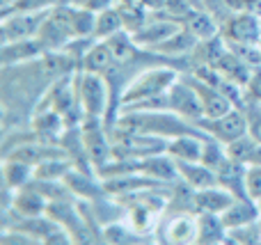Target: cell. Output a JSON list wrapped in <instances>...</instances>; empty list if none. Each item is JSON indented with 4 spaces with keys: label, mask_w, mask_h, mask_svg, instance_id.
Returning <instances> with one entry per match:
<instances>
[{
    "label": "cell",
    "mask_w": 261,
    "mask_h": 245,
    "mask_svg": "<svg viewBox=\"0 0 261 245\" xmlns=\"http://www.w3.org/2000/svg\"><path fill=\"white\" fill-rule=\"evenodd\" d=\"M167 110H172L174 115H179L181 119L195 124L197 126L199 119H204V108H202V99H199L195 85L188 78L181 73L179 80L167 90Z\"/></svg>",
    "instance_id": "cell-4"
},
{
    "label": "cell",
    "mask_w": 261,
    "mask_h": 245,
    "mask_svg": "<svg viewBox=\"0 0 261 245\" xmlns=\"http://www.w3.org/2000/svg\"><path fill=\"white\" fill-rule=\"evenodd\" d=\"M259 50H261V41H259Z\"/></svg>",
    "instance_id": "cell-29"
},
{
    "label": "cell",
    "mask_w": 261,
    "mask_h": 245,
    "mask_svg": "<svg viewBox=\"0 0 261 245\" xmlns=\"http://www.w3.org/2000/svg\"><path fill=\"white\" fill-rule=\"evenodd\" d=\"M48 50L39 41V37L16 41H3V67H18V64H32L41 60Z\"/></svg>",
    "instance_id": "cell-10"
},
{
    "label": "cell",
    "mask_w": 261,
    "mask_h": 245,
    "mask_svg": "<svg viewBox=\"0 0 261 245\" xmlns=\"http://www.w3.org/2000/svg\"><path fill=\"white\" fill-rule=\"evenodd\" d=\"M259 215H261V204H257L250 197H236L220 218L227 225V229H239L245 227V225L257 223Z\"/></svg>",
    "instance_id": "cell-16"
},
{
    "label": "cell",
    "mask_w": 261,
    "mask_h": 245,
    "mask_svg": "<svg viewBox=\"0 0 261 245\" xmlns=\"http://www.w3.org/2000/svg\"><path fill=\"white\" fill-rule=\"evenodd\" d=\"M50 9L44 12H9L3 14V41H16V39H30L37 37L44 25Z\"/></svg>",
    "instance_id": "cell-8"
},
{
    "label": "cell",
    "mask_w": 261,
    "mask_h": 245,
    "mask_svg": "<svg viewBox=\"0 0 261 245\" xmlns=\"http://www.w3.org/2000/svg\"><path fill=\"white\" fill-rule=\"evenodd\" d=\"M225 149H227V156H229L231 160H236V163H243V165H252L254 158H257L259 142L254 140L250 133H245V135H241L239 140L225 145Z\"/></svg>",
    "instance_id": "cell-23"
},
{
    "label": "cell",
    "mask_w": 261,
    "mask_h": 245,
    "mask_svg": "<svg viewBox=\"0 0 261 245\" xmlns=\"http://www.w3.org/2000/svg\"><path fill=\"white\" fill-rule=\"evenodd\" d=\"M199 44V39L193 35V32H188L186 28H179V30L174 32L172 37H167L163 44H158L153 50H149V53L153 55H165V58H172V60H179V58H190L195 50V46Z\"/></svg>",
    "instance_id": "cell-17"
},
{
    "label": "cell",
    "mask_w": 261,
    "mask_h": 245,
    "mask_svg": "<svg viewBox=\"0 0 261 245\" xmlns=\"http://www.w3.org/2000/svg\"><path fill=\"white\" fill-rule=\"evenodd\" d=\"M236 200V195L229 190V188L220 186H208L202 188V190H193V209L195 213H218L222 215L227 211V206Z\"/></svg>",
    "instance_id": "cell-12"
},
{
    "label": "cell",
    "mask_w": 261,
    "mask_h": 245,
    "mask_svg": "<svg viewBox=\"0 0 261 245\" xmlns=\"http://www.w3.org/2000/svg\"><path fill=\"white\" fill-rule=\"evenodd\" d=\"M229 229L218 213H197V243H227Z\"/></svg>",
    "instance_id": "cell-21"
},
{
    "label": "cell",
    "mask_w": 261,
    "mask_h": 245,
    "mask_svg": "<svg viewBox=\"0 0 261 245\" xmlns=\"http://www.w3.org/2000/svg\"><path fill=\"white\" fill-rule=\"evenodd\" d=\"M39 41L48 53L53 50H64L76 37V28H73V14H71V3H60L48 12L44 25L39 30Z\"/></svg>",
    "instance_id": "cell-3"
},
{
    "label": "cell",
    "mask_w": 261,
    "mask_h": 245,
    "mask_svg": "<svg viewBox=\"0 0 261 245\" xmlns=\"http://www.w3.org/2000/svg\"><path fill=\"white\" fill-rule=\"evenodd\" d=\"M163 238L165 243L174 245H188L197 243V215L179 211L167 223H163Z\"/></svg>",
    "instance_id": "cell-13"
},
{
    "label": "cell",
    "mask_w": 261,
    "mask_h": 245,
    "mask_svg": "<svg viewBox=\"0 0 261 245\" xmlns=\"http://www.w3.org/2000/svg\"><path fill=\"white\" fill-rule=\"evenodd\" d=\"M245 94H248V101L261 103V67L252 69V76H250L248 85H245Z\"/></svg>",
    "instance_id": "cell-27"
},
{
    "label": "cell",
    "mask_w": 261,
    "mask_h": 245,
    "mask_svg": "<svg viewBox=\"0 0 261 245\" xmlns=\"http://www.w3.org/2000/svg\"><path fill=\"white\" fill-rule=\"evenodd\" d=\"M184 28L188 32H193L199 41L213 39V37L220 35V21H218V16L202 7L190 9V14L184 18Z\"/></svg>",
    "instance_id": "cell-19"
},
{
    "label": "cell",
    "mask_w": 261,
    "mask_h": 245,
    "mask_svg": "<svg viewBox=\"0 0 261 245\" xmlns=\"http://www.w3.org/2000/svg\"><path fill=\"white\" fill-rule=\"evenodd\" d=\"M179 28H184L179 21L170 18L167 14H163V12H153L151 16H149V21L144 23V25L140 28L138 32H133L130 37L135 39V44H138L140 48L153 50L158 44H163L167 37L174 35Z\"/></svg>",
    "instance_id": "cell-9"
},
{
    "label": "cell",
    "mask_w": 261,
    "mask_h": 245,
    "mask_svg": "<svg viewBox=\"0 0 261 245\" xmlns=\"http://www.w3.org/2000/svg\"><path fill=\"white\" fill-rule=\"evenodd\" d=\"M174 163L179 179L186 183L188 190H202L218 183V172L202 160H174Z\"/></svg>",
    "instance_id": "cell-14"
},
{
    "label": "cell",
    "mask_w": 261,
    "mask_h": 245,
    "mask_svg": "<svg viewBox=\"0 0 261 245\" xmlns=\"http://www.w3.org/2000/svg\"><path fill=\"white\" fill-rule=\"evenodd\" d=\"M117 62L115 58V50L110 46L108 39H94L92 46L85 50L81 60V69L83 71H94V73H106L113 64Z\"/></svg>",
    "instance_id": "cell-18"
},
{
    "label": "cell",
    "mask_w": 261,
    "mask_h": 245,
    "mask_svg": "<svg viewBox=\"0 0 261 245\" xmlns=\"http://www.w3.org/2000/svg\"><path fill=\"white\" fill-rule=\"evenodd\" d=\"M81 142H83V151L90 156V163H94L96 170H101L106 163L113 160L115 142L108 138L103 119H83Z\"/></svg>",
    "instance_id": "cell-5"
},
{
    "label": "cell",
    "mask_w": 261,
    "mask_h": 245,
    "mask_svg": "<svg viewBox=\"0 0 261 245\" xmlns=\"http://www.w3.org/2000/svg\"><path fill=\"white\" fill-rule=\"evenodd\" d=\"M220 35L227 44H259L261 41V14L229 12L220 21Z\"/></svg>",
    "instance_id": "cell-6"
},
{
    "label": "cell",
    "mask_w": 261,
    "mask_h": 245,
    "mask_svg": "<svg viewBox=\"0 0 261 245\" xmlns=\"http://www.w3.org/2000/svg\"><path fill=\"white\" fill-rule=\"evenodd\" d=\"M197 128H202L208 138L213 140L222 142V145H229V142L239 140L241 135H245L248 131V115L241 105L231 108L229 113H225L222 117H216V119H202L197 122Z\"/></svg>",
    "instance_id": "cell-7"
},
{
    "label": "cell",
    "mask_w": 261,
    "mask_h": 245,
    "mask_svg": "<svg viewBox=\"0 0 261 245\" xmlns=\"http://www.w3.org/2000/svg\"><path fill=\"white\" fill-rule=\"evenodd\" d=\"M243 110H245V115H248L250 135L261 145V103H257V101H245Z\"/></svg>",
    "instance_id": "cell-26"
},
{
    "label": "cell",
    "mask_w": 261,
    "mask_h": 245,
    "mask_svg": "<svg viewBox=\"0 0 261 245\" xmlns=\"http://www.w3.org/2000/svg\"><path fill=\"white\" fill-rule=\"evenodd\" d=\"M76 92L83 119H106V113L115 110L110 83L103 73L81 69L76 73Z\"/></svg>",
    "instance_id": "cell-2"
},
{
    "label": "cell",
    "mask_w": 261,
    "mask_h": 245,
    "mask_svg": "<svg viewBox=\"0 0 261 245\" xmlns=\"http://www.w3.org/2000/svg\"><path fill=\"white\" fill-rule=\"evenodd\" d=\"M35 165L25 163V160L18 158H5L3 163V179H5V188L7 190H18V188H25L35 181Z\"/></svg>",
    "instance_id": "cell-20"
},
{
    "label": "cell",
    "mask_w": 261,
    "mask_h": 245,
    "mask_svg": "<svg viewBox=\"0 0 261 245\" xmlns=\"http://www.w3.org/2000/svg\"><path fill=\"white\" fill-rule=\"evenodd\" d=\"M48 204L50 200L35 186L25 188H18L14 190V197H12V204H7V209H12L18 218H37V215H46L48 213Z\"/></svg>",
    "instance_id": "cell-11"
},
{
    "label": "cell",
    "mask_w": 261,
    "mask_h": 245,
    "mask_svg": "<svg viewBox=\"0 0 261 245\" xmlns=\"http://www.w3.org/2000/svg\"><path fill=\"white\" fill-rule=\"evenodd\" d=\"M60 5V0H3V14L9 12H44Z\"/></svg>",
    "instance_id": "cell-24"
},
{
    "label": "cell",
    "mask_w": 261,
    "mask_h": 245,
    "mask_svg": "<svg viewBox=\"0 0 261 245\" xmlns=\"http://www.w3.org/2000/svg\"><path fill=\"white\" fill-rule=\"evenodd\" d=\"M124 30H126V23H124L119 3L96 14V32H94L96 39H108V37H115Z\"/></svg>",
    "instance_id": "cell-22"
},
{
    "label": "cell",
    "mask_w": 261,
    "mask_h": 245,
    "mask_svg": "<svg viewBox=\"0 0 261 245\" xmlns=\"http://www.w3.org/2000/svg\"><path fill=\"white\" fill-rule=\"evenodd\" d=\"M179 76L181 73L176 69L165 67V64H153V67L142 69L126 85V90L122 92L119 108H130V105H138L142 101L158 99V96L167 94V90L179 80Z\"/></svg>",
    "instance_id": "cell-1"
},
{
    "label": "cell",
    "mask_w": 261,
    "mask_h": 245,
    "mask_svg": "<svg viewBox=\"0 0 261 245\" xmlns=\"http://www.w3.org/2000/svg\"><path fill=\"white\" fill-rule=\"evenodd\" d=\"M245 193L250 200L261 204V163H252L245 168Z\"/></svg>",
    "instance_id": "cell-25"
},
{
    "label": "cell",
    "mask_w": 261,
    "mask_h": 245,
    "mask_svg": "<svg viewBox=\"0 0 261 245\" xmlns=\"http://www.w3.org/2000/svg\"><path fill=\"white\" fill-rule=\"evenodd\" d=\"M206 133H181L167 140V154L174 160H202Z\"/></svg>",
    "instance_id": "cell-15"
},
{
    "label": "cell",
    "mask_w": 261,
    "mask_h": 245,
    "mask_svg": "<svg viewBox=\"0 0 261 245\" xmlns=\"http://www.w3.org/2000/svg\"><path fill=\"white\" fill-rule=\"evenodd\" d=\"M73 3H78V5H83V7H87V9H92V12L99 14V12H103V9L117 5L119 0H73Z\"/></svg>",
    "instance_id": "cell-28"
}]
</instances>
